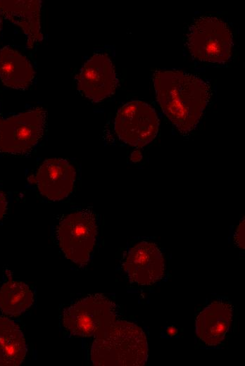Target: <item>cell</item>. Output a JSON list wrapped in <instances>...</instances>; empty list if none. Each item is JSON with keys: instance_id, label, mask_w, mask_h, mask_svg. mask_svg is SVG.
Segmentation results:
<instances>
[{"instance_id": "6da1fadb", "label": "cell", "mask_w": 245, "mask_h": 366, "mask_svg": "<svg viewBox=\"0 0 245 366\" xmlns=\"http://www.w3.org/2000/svg\"><path fill=\"white\" fill-rule=\"evenodd\" d=\"M157 100L170 122L182 132L199 122L207 105L209 89L199 77L182 71H158L153 78Z\"/></svg>"}, {"instance_id": "7a4b0ae2", "label": "cell", "mask_w": 245, "mask_h": 366, "mask_svg": "<svg viewBox=\"0 0 245 366\" xmlns=\"http://www.w3.org/2000/svg\"><path fill=\"white\" fill-rule=\"evenodd\" d=\"M90 356L96 366H142L148 356L145 333L132 322L115 320L95 337Z\"/></svg>"}, {"instance_id": "3957f363", "label": "cell", "mask_w": 245, "mask_h": 366, "mask_svg": "<svg viewBox=\"0 0 245 366\" xmlns=\"http://www.w3.org/2000/svg\"><path fill=\"white\" fill-rule=\"evenodd\" d=\"M187 43L195 58L211 63H225L231 56L232 34L225 22L215 17L203 16L190 26Z\"/></svg>"}, {"instance_id": "277c9868", "label": "cell", "mask_w": 245, "mask_h": 366, "mask_svg": "<svg viewBox=\"0 0 245 366\" xmlns=\"http://www.w3.org/2000/svg\"><path fill=\"white\" fill-rule=\"evenodd\" d=\"M116 317L115 305L103 295L82 298L67 308L63 313V324L73 336H97Z\"/></svg>"}, {"instance_id": "5b68a950", "label": "cell", "mask_w": 245, "mask_h": 366, "mask_svg": "<svg viewBox=\"0 0 245 366\" xmlns=\"http://www.w3.org/2000/svg\"><path fill=\"white\" fill-rule=\"evenodd\" d=\"M96 235V219L89 210L69 214L57 228V237L62 251L68 259L78 265H86L89 261Z\"/></svg>"}, {"instance_id": "8992f818", "label": "cell", "mask_w": 245, "mask_h": 366, "mask_svg": "<svg viewBox=\"0 0 245 366\" xmlns=\"http://www.w3.org/2000/svg\"><path fill=\"white\" fill-rule=\"evenodd\" d=\"M45 122L42 108L0 119V151L21 154L30 151L42 138Z\"/></svg>"}, {"instance_id": "52a82bcc", "label": "cell", "mask_w": 245, "mask_h": 366, "mask_svg": "<svg viewBox=\"0 0 245 366\" xmlns=\"http://www.w3.org/2000/svg\"><path fill=\"white\" fill-rule=\"evenodd\" d=\"M158 119L155 111L141 101L123 105L115 119V131L126 144L142 147L151 142L158 130Z\"/></svg>"}, {"instance_id": "ba28073f", "label": "cell", "mask_w": 245, "mask_h": 366, "mask_svg": "<svg viewBox=\"0 0 245 366\" xmlns=\"http://www.w3.org/2000/svg\"><path fill=\"white\" fill-rule=\"evenodd\" d=\"M77 80L78 89L94 102L113 94L118 84L113 63L103 54L92 56L81 68Z\"/></svg>"}, {"instance_id": "9c48e42d", "label": "cell", "mask_w": 245, "mask_h": 366, "mask_svg": "<svg viewBox=\"0 0 245 366\" xmlns=\"http://www.w3.org/2000/svg\"><path fill=\"white\" fill-rule=\"evenodd\" d=\"M124 269L132 282L139 285H151L164 274L163 254L155 244L140 242L130 250Z\"/></svg>"}, {"instance_id": "30bf717a", "label": "cell", "mask_w": 245, "mask_h": 366, "mask_svg": "<svg viewBox=\"0 0 245 366\" xmlns=\"http://www.w3.org/2000/svg\"><path fill=\"white\" fill-rule=\"evenodd\" d=\"M75 177V170L66 160L51 158L39 167L35 182L43 196L51 201H60L73 190Z\"/></svg>"}, {"instance_id": "8fae6325", "label": "cell", "mask_w": 245, "mask_h": 366, "mask_svg": "<svg viewBox=\"0 0 245 366\" xmlns=\"http://www.w3.org/2000/svg\"><path fill=\"white\" fill-rule=\"evenodd\" d=\"M40 0H0V15L21 27L32 49L42 40L40 27Z\"/></svg>"}, {"instance_id": "7c38bea8", "label": "cell", "mask_w": 245, "mask_h": 366, "mask_svg": "<svg viewBox=\"0 0 245 366\" xmlns=\"http://www.w3.org/2000/svg\"><path fill=\"white\" fill-rule=\"evenodd\" d=\"M233 314L232 304L216 301L206 307L196 320V332L208 346L220 343L229 330Z\"/></svg>"}, {"instance_id": "4fadbf2b", "label": "cell", "mask_w": 245, "mask_h": 366, "mask_svg": "<svg viewBox=\"0 0 245 366\" xmlns=\"http://www.w3.org/2000/svg\"><path fill=\"white\" fill-rule=\"evenodd\" d=\"M34 69L20 52L8 46L0 49V80L10 88L25 89L32 83Z\"/></svg>"}, {"instance_id": "5bb4252c", "label": "cell", "mask_w": 245, "mask_h": 366, "mask_svg": "<svg viewBox=\"0 0 245 366\" xmlns=\"http://www.w3.org/2000/svg\"><path fill=\"white\" fill-rule=\"evenodd\" d=\"M27 344L19 326L0 317V366L20 365L27 354Z\"/></svg>"}, {"instance_id": "9a60e30c", "label": "cell", "mask_w": 245, "mask_h": 366, "mask_svg": "<svg viewBox=\"0 0 245 366\" xmlns=\"http://www.w3.org/2000/svg\"><path fill=\"white\" fill-rule=\"evenodd\" d=\"M34 303L30 288L19 281H8L0 287V310L6 315L18 316Z\"/></svg>"}, {"instance_id": "2e32d148", "label": "cell", "mask_w": 245, "mask_h": 366, "mask_svg": "<svg viewBox=\"0 0 245 366\" xmlns=\"http://www.w3.org/2000/svg\"><path fill=\"white\" fill-rule=\"evenodd\" d=\"M234 240L237 246L244 249V220H241L238 225L237 231L234 234Z\"/></svg>"}, {"instance_id": "e0dca14e", "label": "cell", "mask_w": 245, "mask_h": 366, "mask_svg": "<svg viewBox=\"0 0 245 366\" xmlns=\"http://www.w3.org/2000/svg\"><path fill=\"white\" fill-rule=\"evenodd\" d=\"M7 206V200L4 194L0 191V220L3 217Z\"/></svg>"}, {"instance_id": "ac0fdd59", "label": "cell", "mask_w": 245, "mask_h": 366, "mask_svg": "<svg viewBox=\"0 0 245 366\" xmlns=\"http://www.w3.org/2000/svg\"><path fill=\"white\" fill-rule=\"evenodd\" d=\"M130 158L133 162H139L142 160V155L140 151H135L132 153Z\"/></svg>"}, {"instance_id": "d6986e66", "label": "cell", "mask_w": 245, "mask_h": 366, "mask_svg": "<svg viewBox=\"0 0 245 366\" xmlns=\"http://www.w3.org/2000/svg\"><path fill=\"white\" fill-rule=\"evenodd\" d=\"M166 332L168 336H175L177 334V330L176 327L170 326L167 328Z\"/></svg>"}, {"instance_id": "ffe728a7", "label": "cell", "mask_w": 245, "mask_h": 366, "mask_svg": "<svg viewBox=\"0 0 245 366\" xmlns=\"http://www.w3.org/2000/svg\"><path fill=\"white\" fill-rule=\"evenodd\" d=\"M1 25H2V20H1V15H0V30L1 29Z\"/></svg>"}]
</instances>
